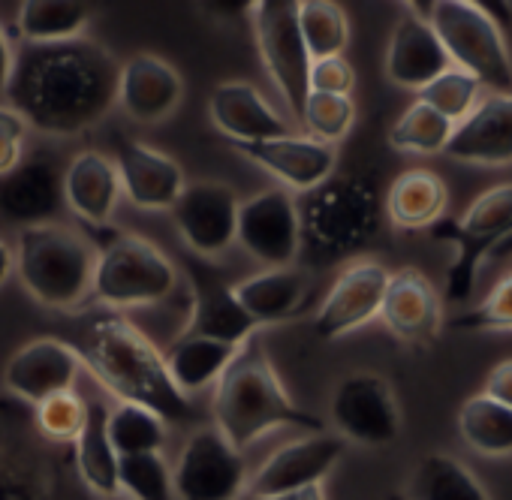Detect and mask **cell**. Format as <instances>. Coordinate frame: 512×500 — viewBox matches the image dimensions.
I'll return each instance as SVG.
<instances>
[{"instance_id":"cell-1","label":"cell","mask_w":512,"mask_h":500,"mask_svg":"<svg viewBox=\"0 0 512 500\" xmlns=\"http://www.w3.org/2000/svg\"><path fill=\"white\" fill-rule=\"evenodd\" d=\"M118 82V58L88 37L49 46L22 43L7 100L40 133L79 136L118 103Z\"/></svg>"},{"instance_id":"cell-2","label":"cell","mask_w":512,"mask_h":500,"mask_svg":"<svg viewBox=\"0 0 512 500\" xmlns=\"http://www.w3.org/2000/svg\"><path fill=\"white\" fill-rule=\"evenodd\" d=\"M64 341L118 401L142 404L172 425L199 419L196 404L175 386L166 353H160L121 311L100 305L70 314Z\"/></svg>"},{"instance_id":"cell-3","label":"cell","mask_w":512,"mask_h":500,"mask_svg":"<svg viewBox=\"0 0 512 500\" xmlns=\"http://www.w3.org/2000/svg\"><path fill=\"white\" fill-rule=\"evenodd\" d=\"M214 428L244 452L250 443L278 428H305L320 434L323 422L290 398L256 332L238 347L214 389Z\"/></svg>"},{"instance_id":"cell-4","label":"cell","mask_w":512,"mask_h":500,"mask_svg":"<svg viewBox=\"0 0 512 500\" xmlns=\"http://www.w3.org/2000/svg\"><path fill=\"white\" fill-rule=\"evenodd\" d=\"M0 500H97L79 476L76 449L49 440L34 407L0 395Z\"/></svg>"},{"instance_id":"cell-5","label":"cell","mask_w":512,"mask_h":500,"mask_svg":"<svg viewBox=\"0 0 512 500\" xmlns=\"http://www.w3.org/2000/svg\"><path fill=\"white\" fill-rule=\"evenodd\" d=\"M302 254L314 266H335L362 254L383 232L386 193L374 172H347L329 178L299 202Z\"/></svg>"},{"instance_id":"cell-6","label":"cell","mask_w":512,"mask_h":500,"mask_svg":"<svg viewBox=\"0 0 512 500\" xmlns=\"http://www.w3.org/2000/svg\"><path fill=\"white\" fill-rule=\"evenodd\" d=\"M16 272L43 308L73 314L94 293L97 247L64 223L31 226L19 232Z\"/></svg>"},{"instance_id":"cell-7","label":"cell","mask_w":512,"mask_h":500,"mask_svg":"<svg viewBox=\"0 0 512 500\" xmlns=\"http://www.w3.org/2000/svg\"><path fill=\"white\" fill-rule=\"evenodd\" d=\"M97 247V272L91 299L112 311L145 308L169 299L178 272L157 244L115 226H88Z\"/></svg>"},{"instance_id":"cell-8","label":"cell","mask_w":512,"mask_h":500,"mask_svg":"<svg viewBox=\"0 0 512 500\" xmlns=\"http://www.w3.org/2000/svg\"><path fill=\"white\" fill-rule=\"evenodd\" d=\"M428 232L434 241L455 247L446 269V302H467L479 284L482 263L506 241L512 244V184L479 193L464 217H443Z\"/></svg>"},{"instance_id":"cell-9","label":"cell","mask_w":512,"mask_h":500,"mask_svg":"<svg viewBox=\"0 0 512 500\" xmlns=\"http://www.w3.org/2000/svg\"><path fill=\"white\" fill-rule=\"evenodd\" d=\"M431 25L449 61L482 88L512 97V58L503 28L473 0H431Z\"/></svg>"},{"instance_id":"cell-10","label":"cell","mask_w":512,"mask_h":500,"mask_svg":"<svg viewBox=\"0 0 512 500\" xmlns=\"http://www.w3.org/2000/svg\"><path fill=\"white\" fill-rule=\"evenodd\" d=\"M250 25L269 79L275 82L293 118L302 124L311 97L314 61L299 28V0H256L250 7Z\"/></svg>"},{"instance_id":"cell-11","label":"cell","mask_w":512,"mask_h":500,"mask_svg":"<svg viewBox=\"0 0 512 500\" xmlns=\"http://www.w3.org/2000/svg\"><path fill=\"white\" fill-rule=\"evenodd\" d=\"M172 482L178 500H241L247 497V458L214 425L199 428L184 443Z\"/></svg>"},{"instance_id":"cell-12","label":"cell","mask_w":512,"mask_h":500,"mask_svg":"<svg viewBox=\"0 0 512 500\" xmlns=\"http://www.w3.org/2000/svg\"><path fill=\"white\" fill-rule=\"evenodd\" d=\"M238 244L266 269H290L302 257V211L290 190L272 187L241 202Z\"/></svg>"},{"instance_id":"cell-13","label":"cell","mask_w":512,"mask_h":500,"mask_svg":"<svg viewBox=\"0 0 512 500\" xmlns=\"http://www.w3.org/2000/svg\"><path fill=\"white\" fill-rule=\"evenodd\" d=\"M238 211L241 199L229 184L196 181L172 205V220L193 257L217 260L238 241Z\"/></svg>"},{"instance_id":"cell-14","label":"cell","mask_w":512,"mask_h":500,"mask_svg":"<svg viewBox=\"0 0 512 500\" xmlns=\"http://www.w3.org/2000/svg\"><path fill=\"white\" fill-rule=\"evenodd\" d=\"M332 425L341 437L362 446H386L401 434L395 389L374 371H356L332 395Z\"/></svg>"},{"instance_id":"cell-15","label":"cell","mask_w":512,"mask_h":500,"mask_svg":"<svg viewBox=\"0 0 512 500\" xmlns=\"http://www.w3.org/2000/svg\"><path fill=\"white\" fill-rule=\"evenodd\" d=\"M344 458V437L338 434H308L278 449L250 476L247 497H287L311 488H323V479Z\"/></svg>"},{"instance_id":"cell-16","label":"cell","mask_w":512,"mask_h":500,"mask_svg":"<svg viewBox=\"0 0 512 500\" xmlns=\"http://www.w3.org/2000/svg\"><path fill=\"white\" fill-rule=\"evenodd\" d=\"M392 272L377 260H356L350 263L326 293L314 332L323 341H338L344 335H353L356 329L368 326L380 317L386 290H389Z\"/></svg>"},{"instance_id":"cell-17","label":"cell","mask_w":512,"mask_h":500,"mask_svg":"<svg viewBox=\"0 0 512 500\" xmlns=\"http://www.w3.org/2000/svg\"><path fill=\"white\" fill-rule=\"evenodd\" d=\"M82 371V359L64 338H34L22 350L13 353V359L4 368L7 392L31 407L76 392V380Z\"/></svg>"},{"instance_id":"cell-18","label":"cell","mask_w":512,"mask_h":500,"mask_svg":"<svg viewBox=\"0 0 512 500\" xmlns=\"http://www.w3.org/2000/svg\"><path fill=\"white\" fill-rule=\"evenodd\" d=\"M232 148L253 166H260L263 172L278 178L284 190H293V193H311L338 175L335 145H326L305 133L253 142V145H232Z\"/></svg>"},{"instance_id":"cell-19","label":"cell","mask_w":512,"mask_h":500,"mask_svg":"<svg viewBox=\"0 0 512 500\" xmlns=\"http://www.w3.org/2000/svg\"><path fill=\"white\" fill-rule=\"evenodd\" d=\"M64 172L55 157L31 154L10 175L0 178V217L31 229L43 223H55L64 208Z\"/></svg>"},{"instance_id":"cell-20","label":"cell","mask_w":512,"mask_h":500,"mask_svg":"<svg viewBox=\"0 0 512 500\" xmlns=\"http://www.w3.org/2000/svg\"><path fill=\"white\" fill-rule=\"evenodd\" d=\"M187 275L193 287V311L184 335H199V338H214L223 344L241 347L247 338L260 332L244 308L235 299V284H226L223 275L211 266V260L187 257Z\"/></svg>"},{"instance_id":"cell-21","label":"cell","mask_w":512,"mask_h":500,"mask_svg":"<svg viewBox=\"0 0 512 500\" xmlns=\"http://www.w3.org/2000/svg\"><path fill=\"white\" fill-rule=\"evenodd\" d=\"M112 160L118 166L124 196L142 211H172V205L187 187L181 166L145 142L115 136Z\"/></svg>"},{"instance_id":"cell-22","label":"cell","mask_w":512,"mask_h":500,"mask_svg":"<svg viewBox=\"0 0 512 500\" xmlns=\"http://www.w3.org/2000/svg\"><path fill=\"white\" fill-rule=\"evenodd\" d=\"M208 115L217 133L232 145H253L293 136V124L250 82H223L208 97Z\"/></svg>"},{"instance_id":"cell-23","label":"cell","mask_w":512,"mask_h":500,"mask_svg":"<svg viewBox=\"0 0 512 500\" xmlns=\"http://www.w3.org/2000/svg\"><path fill=\"white\" fill-rule=\"evenodd\" d=\"M181 97L184 82L169 61L139 52L121 64L118 106L127 118L139 124H160L181 106Z\"/></svg>"},{"instance_id":"cell-24","label":"cell","mask_w":512,"mask_h":500,"mask_svg":"<svg viewBox=\"0 0 512 500\" xmlns=\"http://www.w3.org/2000/svg\"><path fill=\"white\" fill-rule=\"evenodd\" d=\"M452 67L434 25L416 13L401 16L386 49V79L404 91H422Z\"/></svg>"},{"instance_id":"cell-25","label":"cell","mask_w":512,"mask_h":500,"mask_svg":"<svg viewBox=\"0 0 512 500\" xmlns=\"http://www.w3.org/2000/svg\"><path fill=\"white\" fill-rule=\"evenodd\" d=\"M380 320L395 338L407 344H431L443 326V305L434 284L419 269L392 272Z\"/></svg>"},{"instance_id":"cell-26","label":"cell","mask_w":512,"mask_h":500,"mask_svg":"<svg viewBox=\"0 0 512 500\" xmlns=\"http://www.w3.org/2000/svg\"><path fill=\"white\" fill-rule=\"evenodd\" d=\"M449 160L473 166H506L512 163V97L491 94L464 118L446 148Z\"/></svg>"},{"instance_id":"cell-27","label":"cell","mask_w":512,"mask_h":500,"mask_svg":"<svg viewBox=\"0 0 512 500\" xmlns=\"http://www.w3.org/2000/svg\"><path fill=\"white\" fill-rule=\"evenodd\" d=\"M121 175L115 160L100 151H79L64 172L67 208L85 226H106L121 199Z\"/></svg>"},{"instance_id":"cell-28","label":"cell","mask_w":512,"mask_h":500,"mask_svg":"<svg viewBox=\"0 0 512 500\" xmlns=\"http://www.w3.org/2000/svg\"><path fill=\"white\" fill-rule=\"evenodd\" d=\"M235 299L256 326H275L299 317L308 308V275L299 269H266L253 278L238 281Z\"/></svg>"},{"instance_id":"cell-29","label":"cell","mask_w":512,"mask_h":500,"mask_svg":"<svg viewBox=\"0 0 512 500\" xmlns=\"http://www.w3.org/2000/svg\"><path fill=\"white\" fill-rule=\"evenodd\" d=\"M446 208L449 190L443 178L431 169H407L395 175L386 187V220L395 229H431L446 217Z\"/></svg>"},{"instance_id":"cell-30","label":"cell","mask_w":512,"mask_h":500,"mask_svg":"<svg viewBox=\"0 0 512 500\" xmlns=\"http://www.w3.org/2000/svg\"><path fill=\"white\" fill-rule=\"evenodd\" d=\"M73 449H76L79 476L97 500H109L121 494V455L112 446L109 407L100 398L88 401V419Z\"/></svg>"},{"instance_id":"cell-31","label":"cell","mask_w":512,"mask_h":500,"mask_svg":"<svg viewBox=\"0 0 512 500\" xmlns=\"http://www.w3.org/2000/svg\"><path fill=\"white\" fill-rule=\"evenodd\" d=\"M235 353H238L235 344H223V341L199 338V335H181L166 350V368L175 386L190 398L193 392L217 386L226 368L232 365Z\"/></svg>"},{"instance_id":"cell-32","label":"cell","mask_w":512,"mask_h":500,"mask_svg":"<svg viewBox=\"0 0 512 500\" xmlns=\"http://www.w3.org/2000/svg\"><path fill=\"white\" fill-rule=\"evenodd\" d=\"M407 500H491L488 491L482 488V482L473 476V470L443 452L425 455L407 488H404Z\"/></svg>"},{"instance_id":"cell-33","label":"cell","mask_w":512,"mask_h":500,"mask_svg":"<svg viewBox=\"0 0 512 500\" xmlns=\"http://www.w3.org/2000/svg\"><path fill=\"white\" fill-rule=\"evenodd\" d=\"M88 22L91 7L79 0H28L19 10V34L31 46L79 40Z\"/></svg>"},{"instance_id":"cell-34","label":"cell","mask_w":512,"mask_h":500,"mask_svg":"<svg viewBox=\"0 0 512 500\" xmlns=\"http://www.w3.org/2000/svg\"><path fill=\"white\" fill-rule=\"evenodd\" d=\"M461 440L488 458L512 455V410L479 395H470L458 410Z\"/></svg>"},{"instance_id":"cell-35","label":"cell","mask_w":512,"mask_h":500,"mask_svg":"<svg viewBox=\"0 0 512 500\" xmlns=\"http://www.w3.org/2000/svg\"><path fill=\"white\" fill-rule=\"evenodd\" d=\"M452 133L455 124L449 118H443L422 100H413L392 124L389 148L398 154H446Z\"/></svg>"},{"instance_id":"cell-36","label":"cell","mask_w":512,"mask_h":500,"mask_svg":"<svg viewBox=\"0 0 512 500\" xmlns=\"http://www.w3.org/2000/svg\"><path fill=\"white\" fill-rule=\"evenodd\" d=\"M166 419L142 404L118 401L109 410V437L121 458L133 455H154L166 443Z\"/></svg>"},{"instance_id":"cell-37","label":"cell","mask_w":512,"mask_h":500,"mask_svg":"<svg viewBox=\"0 0 512 500\" xmlns=\"http://www.w3.org/2000/svg\"><path fill=\"white\" fill-rule=\"evenodd\" d=\"M299 28L314 64L341 58L350 43L347 13L332 0H299Z\"/></svg>"},{"instance_id":"cell-38","label":"cell","mask_w":512,"mask_h":500,"mask_svg":"<svg viewBox=\"0 0 512 500\" xmlns=\"http://www.w3.org/2000/svg\"><path fill=\"white\" fill-rule=\"evenodd\" d=\"M479 97H482L479 79H473L470 73H464L458 67H449L443 76H437L428 88H422L416 94V100H422L425 106H431L434 112L449 118L455 127L476 112V106L482 103Z\"/></svg>"},{"instance_id":"cell-39","label":"cell","mask_w":512,"mask_h":500,"mask_svg":"<svg viewBox=\"0 0 512 500\" xmlns=\"http://www.w3.org/2000/svg\"><path fill=\"white\" fill-rule=\"evenodd\" d=\"M353 124H356V103H353V97L311 94L299 127L311 139H320L326 145H338L341 139L350 136Z\"/></svg>"},{"instance_id":"cell-40","label":"cell","mask_w":512,"mask_h":500,"mask_svg":"<svg viewBox=\"0 0 512 500\" xmlns=\"http://www.w3.org/2000/svg\"><path fill=\"white\" fill-rule=\"evenodd\" d=\"M121 494L130 500H178L163 452L121 458Z\"/></svg>"},{"instance_id":"cell-41","label":"cell","mask_w":512,"mask_h":500,"mask_svg":"<svg viewBox=\"0 0 512 500\" xmlns=\"http://www.w3.org/2000/svg\"><path fill=\"white\" fill-rule=\"evenodd\" d=\"M34 416H37V425L40 431L55 440V443H64V446H73L85 428V419H88V401L79 398V392H64V395H55L43 404L34 407Z\"/></svg>"},{"instance_id":"cell-42","label":"cell","mask_w":512,"mask_h":500,"mask_svg":"<svg viewBox=\"0 0 512 500\" xmlns=\"http://www.w3.org/2000/svg\"><path fill=\"white\" fill-rule=\"evenodd\" d=\"M458 332H512V272L500 278L488 296L452 320Z\"/></svg>"},{"instance_id":"cell-43","label":"cell","mask_w":512,"mask_h":500,"mask_svg":"<svg viewBox=\"0 0 512 500\" xmlns=\"http://www.w3.org/2000/svg\"><path fill=\"white\" fill-rule=\"evenodd\" d=\"M28 121L13 109V106H0V178L10 175L28 154Z\"/></svg>"},{"instance_id":"cell-44","label":"cell","mask_w":512,"mask_h":500,"mask_svg":"<svg viewBox=\"0 0 512 500\" xmlns=\"http://www.w3.org/2000/svg\"><path fill=\"white\" fill-rule=\"evenodd\" d=\"M356 85V70L353 64L341 58L317 61L311 70V94H335V97H350Z\"/></svg>"},{"instance_id":"cell-45","label":"cell","mask_w":512,"mask_h":500,"mask_svg":"<svg viewBox=\"0 0 512 500\" xmlns=\"http://www.w3.org/2000/svg\"><path fill=\"white\" fill-rule=\"evenodd\" d=\"M482 395L512 410V359H503L488 371Z\"/></svg>"},{"instance_id":"cell-46","label":"cell","mask_w":512,"mask_h":500,"mask_svg":"<svg viewBox=\"0 0 512 500\" xmlns=\"http://www.w3.org/2000/svg\"><path fill=\"white\" fill-rule=\"evenodd\" d=\"M13 73H16V52H13V46H10L7 31L0 28V94H7V91H10Z\"/></svg>"},{"instance_id":"cell-47","label":"cell","mask_w":512,"mask_h":500,"mask_svg":"<svg viewBox=\"0 0 512 500\" xmlns=\"http://www.w3.org/2000/svg\"><path fill=\"white\" fill-rule=\"evenodd\" d=\"M13 269H16V254H13V247H10L7 241H0V287H4V284L10 281Z\"/></svg>"},{"instance_id":"cell-48","label":"cell","mask_w":512,"mask_h":500,"mask_svg":"<svg viewBox=\"0 0 512 500\" xmlns=\"http://www.w3.org/2000/svg\"><path fill=\"white\" fill-rule=\"evenodd\" d=\"M250 7L253 4H205L202 10H208L211 16H223V19H232V16H250Z\"/></svg>"},{"instance_id":"cell-49","label":"cell","mask_w":512,"mask_h":500,"mask_svg":"<svg viewBox=\"0 0 512 500\" xmlns=\"http://www.w3.org/2000/svg\"><path fill=\"white\" fill-rule=\"evenodd\" d=\"M244 500H260V497H244ZM266 500H326L323 488H311L302 494H287V497H266Z\"/></svg>"},{"instance_id":"cell-50","label":"cell","mask_w":512,"mask_h":500,"mask_svg":"<svg viewBox=\"0 0 512 500\" xmlns=\"http://www.w3.org/2000/svg\"><path fill=\"white\" fill-rule=\"evenodd\" d=\"M386 500H407V497H404V491H401V494H392V497H386Z\"/></svg>"},{"instance_id":"cell-51","label":"cell","mask_w":512,"mask_h":500,"mask_svg":"<svg viewBox=\"0 0 512 500\" xmlns=\"http://www.w3.org/2000/svg\"><path fill=\"white\" fill-rule=\"evenodd\" d=\"M109 500H130L127 494H115V497H109Z\"/></svg>"}]
</instances>
